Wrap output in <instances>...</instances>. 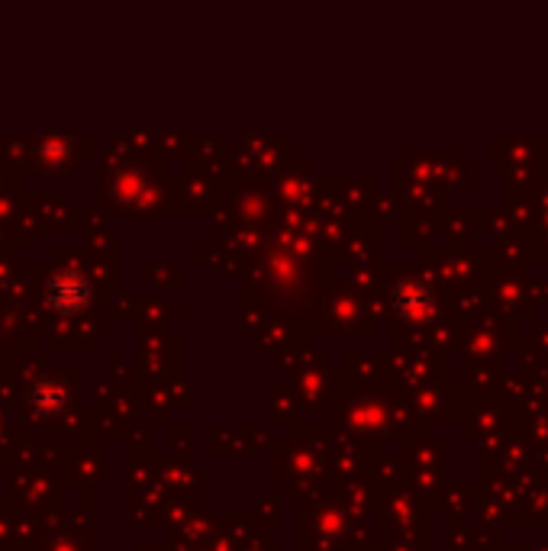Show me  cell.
<instances>
[{
  "label": "cell",
  "instance_id": "cell-1",
  "mask_svg": "<svg viewBox=\"0 0 548 551\" xmlns=\"http://www.w3.org/2000/svg\"><path fill=\"white\" fill-rule=\"evenodd\" d=\"M88 294H91L88 281H84L81 274L71 271V268L55 271L52 278H49V284H46L49 307L59 310V313H75V310H81L84 303H88Z\"/></svg>",
  "mask_w": 548,
  "mask_h": 551
},
{
  "label": "cell",
  "instance_id": "cell-2",
  "mask_svg": "<svg viewBox=\"0 0 548 551\" xmlns=\"http://www.w3.org/2000/svg\"><path fill=\"white\" fill-rule=\"evenodd\" d=\"M33 406L39 413H46V416H52L55 410H59V403H62V390L55 387V384H36L33 387Z\"/></svg>",
  "mask_w": 548,
  "mask_h": 551
}]
</instances>
